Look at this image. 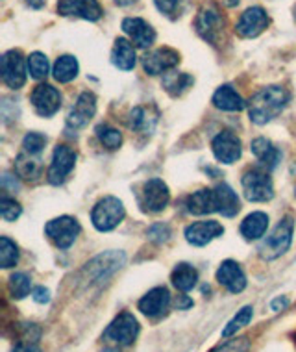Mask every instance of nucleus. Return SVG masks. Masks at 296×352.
Instances as JSON below:
<instances>
[{"instance_id": "4468645a", "label": "nucleus", "mask_w": 296, "mask_h": 352, "mask_svg": "<svg viewBox=\"0 0 296 352\" xmlns=\"http://www.w3.org/2000/svg\"><path fill=\"white\" fill-rule=\"evenodd\" d=\"M212 148L215 158L226 165L236 164L237 160L241 158L242 152L241 140L236 134H231V132H220L218 135H215Z\"/></svg>"}, {"instance_id": "7c9ffc66", "label": "nucleus", "mask_w": 296, "mask_h": 352, "mask_svg": "<svg viewBox=\"0 0 296 352\" xmlns=\"http://www.w3.org/2000/svg\"><path fill=\"white\" fill-rule=\"evenodd\" d=\"M193 76H189V74L185 73H165L163 76V87L165 91L169 93V95H172V97H178V95H181V93L185 91V89H189L191 85H193Z\"/></svg>"}, {"instance_id": "423d86ee", "label": "nucleus", "mask_w": 296, "mask_h": 352, "mask_svg": "<svg viewBox=\"0 0 296 352\" xmlns=\"http://www.w3.org/2000/svg\"><path fill=\"white\" fill-rule=\"evenodd\" d=\"M137 334H139V322H137V319L130 311H122L104 330V340L126 346L132 345Z\"/></svg>"}, {"instance_id": "e433bc0d", "label": "nucleus", "mask_w": 296, "mask_h": 352, "mask_svg": "<svg viewBox=\"0 0 296 352\" xmlns=\"http://www.w3.org/2000/svg\"><path fill=\"white\" fill-rule=\"evenodd\" d=\"M97 138L109 151H115L122 143L121 132L117 128L109 126V124H100V126H97Z\"/></svg>"}, {"instance_id": "c85d7f7f", "label": "nucleus", "mask_w": 296, "mask_h": 352, "mask_svg": "<svg viewBox=\"0 0 296 352\" xmlns=\"http://www.w3.org/2000/svg\"><path fill=\"white\" fill-rule=\"evenodd\" d=\"M78 60L74 58V56H61L58 58L54 63V69H52V74H54V78L60 82V84H67V82H71L78 76Z\"/></svg>"}, {"instance_id": "8fccbe9b", "label": "nucleus", "mask_w": 296, "mask_h": 352, "mask_svg": "<svg viewBox=\"0 0 296 352\" xmlns=\"http://www.w3.org/2000/svg\"><path fill=\"white\" fill-rule=\"evenodd\" d=\"M102 352H121L119 349H113V346H108V349H104Z\"/></svg>"}, {"instance_id": "cd10ccee", "label": "nucleus", "mask_w": 296, "mask_h": 352, "mask_svg": "<svg viewBox=\"0 0 296 352\" xmlns=\"http://www.w3.org/2000/svg\"><path fill=\"white\" fill-rule=\"evenodd\" d=\"M250 148H252V154H254L255 158L260 160V162H263L269 169L276 167L280 158H282V154H280L278 148L272 146L271 141L265 140V138H258V140L252 141V146H250Z\"/></svg>"}, {"instance_id": "7ed1b4c3", "label": "nucleus", "mask_w": 296, "mask_h": 352, "mask_svg": "<svg viewBox=\"0 0 296 352\" xmlns=\"http://www.w3.org/2000/svg\"><path fill=\"white\" fill-rule=\"evenodd\" d=\"M293 232H295V221L291 215L284 217L280 221L276 228L272 230V234L266 237L265 241L261 243L260 254L263 260L272 261L285 254L289 250L291 243H293Z\"/></svg>"}, {"instance_id": "412c9836", "label": "nucleus", "mask_w": 296, "mask_h": 352, "mask_svg": "<svg viewBox=\"0 0 296 352\" xmlns=\"http://www.w3.org/2000/svg\"><path fill=\"white\" fill-rule=\"evenodd\" d=\"M170 304V293L167 287H154L139 300V310L146 317H157L165 314Z\"/></svg>"}, {"instance_id": "a19ab883", "label": "nucleus", "mask_w": 296, "mask_h": 352, "mask_svg": "<svg viewBox=\"0 0 296 352\" xmlns=\"http://www.w3.org/2000/svg\"><path fill=\"white\" fill-rule=\"evenodd\" d=\"M250 349V340L248 338H237V340H231L228 343H224L223 346H218L212 352H248Z\"/></svg>"}, {"instance_id": "473e14b6", "label": "nucleus", "mask_w": 296, "mask_h": 352, "mask_svg": "<svg viewBox=\"0 0 296 352\" xmlns=\"http://www.w3.org/2000/svg\"><path fill=\"white\" fill-rule=\"evenodd\" d=\"M252 316H254V308H252V306H244V308H241V310L237 311V316L234 317L226 327H224L223 330L224 340H228V338H231V336H236L241 328L247 327L248 322L252 321Z\"/></svg>"}, {"instance_id": "09e8293b", "label": "nucleus", "mask_w": 296, "mask_h": 352, "mask_svg": "<svg viewBox=\"0 0 296 352\" xmlns=\"http://www.w3.org/2000/svg\"><path fill=\"white\" fill-rule=\"evenodd\" d=\"M133 2H137V0H115V4H119V6H130Z\"/></svg>"}, {"instance_id": "f3484780", "label": "nucleus", "mask_w": 296, "mask_h": 352, "mask_svg": "<svg viewBox=\"0 0 296 352\" xmlns=\"http://www.w3.org/2000/svg\"><path fill=\"white\" fill-rule=\"evenodd\" d=\"M224 234V228L217 221H198L185 228V239L194 247H204L212 243L213 239H217Z\"/></svg>"}, {"instance_id": "b1692460", "label": "nucleus", "mask_w": 296, "mask_h": 352, "mask_svg": "<svg viewBox=\"0 0 296 352\" xmlns=\"http://www.w3.org/2000/svg\"><path fill=\"white\" fill-rule=\"evenodd\" d=\"M213 106L223 111H241L244 109L247 102L231 85H220L213 95Z\"/></svg>"}, {"instance_id": "72a5a7b5", "label": "nucleus", "mask_w": 296, "mask_h": 352, "mask_svg": "<svg viewBox=\"0 0 296 352\" xmlns=\"http://www.w3.org/2000/svg\"><path fill=\"white\" fill-rule=\"evenodd\" d=\"M8 289H10V295H12L15 300H21L30 295L32 289V280L28 274L25 273H15L10 276V282H8Z\"/></svg>"}, {"instance_id": "ea45409f", "label": "nucleus", "mask_w": 296, "mask_h": 352, "mask_svg": "<svg viewBox=\"0 0 296 352\" xmlns=\"http://www.w3.org/2000/svg\"><path fill=\"white\" fill-rule=\"evenodd\" d=\"M170 228L169 225H163V223H157V225H152L148 228V239L154 241V243H165L170 239Z\"/></svg>"}, {"instance_id": "0eeeda50", "label": "nucleus", "mask_w": 296, "mask_h": 352, "mask_svg": "<svg viewBox=\"0 0 296 352\" xmlns=\"http://www.w3.org/2000/svg\"><path fill=\"white\" fill-rule=\"evenodd\" d=\"M45 234L54 241L58 249L65 250L76 241V237L80 234V223L74 217H69V215L56 217L47 223Z\"/></svg>"}, {"instance_id": "79ce46f5", "label": "nucleus", "mask_w": 296, "mask_h": 352, "mask_svg": "<svg viewBox=\"0 0 296 352\" xmlns=\"http://www.w3.org/2000/svg\"><path fill=\"white\" fill-rule=\"evenodd\" d=\"M156 2V8L161 13H165L167 17L174 19L178 13H180L181 0H154Z\"/></svg>"}, {"instance_id": "a18cd8bd", "label": "nucleus", "mask_w": 296, "mask_h": 352, "mask_svg": "<svg viewBox=\"0 0 296 352\" xmlns=\"http://www.w3.org/2000/svg\"><path fill=\"white\" fill-rule=\"evenodd\" d=\"M289 306V298L287 297H276L271 302V310L272 311H282Z\"/></svg>"}, {"instance_id": "1a4fd4ad", "label": "nucleus", "mask_w": 296, "mask_h": 352, "mask_svg": "<svg viewBox=\"0 0 296 352\" xmlns=\"http://www.w3.org/2000/svg\"><path fill=\"white\" fill-rule=\"evenodd\" d=\"M0 74H2V82L17 91L21 89L26 82V67L25 58L21 54V50H10L2 56L0 60Z\"/></svg>"}, {"instance_id": "aec40b11", "label": "nucleus", "mask_w": 296, "mask_h": 352, "mask_svg": "<svg viewBox=\"0 0 296 352\" xmlns=\"http://www.w3.org/2000/svg\"><path fill=\"white\" fill-rule=\"evenodd\" d=\"M218 284L226 287L230 293H241L247 287V276L239 267V263L234 260H226L217 269Z\"/></svg>"}, {"instance_id": "3c124183", "label": "nucleus", "mask_w": 296, "mask_h": 352, "mask_svg": "<svg viewBox=\"0 0 296 352\" xmlns=\"http://www.w3.org/2000/svg\"><path fill=\"white\" fill-rule=\"evenodd\" d=\"M295 343H296V334H295Z\"/></svg>"}, {"instance_id": "4c0bfd02", "label": "nucleus", "mask_w": 296, "mask_h": 352, "mask_svg": "<svg viewBox=\"0 0 296 352\" xmlns=\"http://www.w3.org/2000/svg\"><path fill=\"white\" fill-rule=\"evenodd\" d=\"M23 213V208L15 199H10V197H2L0 199V215L4 221L12 223L15 219H19V215Z\"/></svg>"}, {"instance_id": "39448f33", "label": "nucleus", "mask_w": 296, "mask_h": 352, "mask_svg": "<svg viewBox=\"0 0 296 352\" xmlns=\"http://www.w3.org/2000/svg\"><path fill=\"white\" fill-rule=\"evenodd\" d=\"M242 189L250 202H266L274 197L271 176L261 169H250L242 175Z\"/></svg>"}, {"instance_id": "f704fd0d", "label": "nucleus", "mask_w": 296, "mask_h": 352, "mask_svg": "<svg viewBox=\"0 0 296 352\" xmlns=\"http://www.w3.org/2000/svg\"><path fill=\"white\" fill-rule=\"evenodd\" d=\"M19 261V247L6 236L0 237V267L10 269Z\"/></svg>"}, {"instance_id": "4be33fe9", "label": "nucleus", "mask_w": 296, "mask_h": 352, "mask_svg": "<svg viewBox=\"0 0 296 352\" xmlns=\"http://www.w3.org/2000/svg\"><path fill=\"white\" fill-rule=\"evenodd\" d=\"M215 193V201H217V212L223 213L224 217H234L241 210V202L239 197L228 184H218L217 188L213 189Z\"/></svg>"}, {"instance_id": "58836bf2", "label": "nucleus", "mask_w": 296, "mask_h": 352, "mask_svg": "<svg viewBox=\"0 0 296 352\" xmlns=\"http://www.w3.org/2000/svg\"><path fill=\"white\" fill-rule=\"evenodd\" d=\"M47 145V135L39 134V132H28L25 135V140H23V146H25V151L28 154H39V152L45 148Z\"/></svg>"}, {"instance_id": "c9c22d12", "label": "nucleus", "mask_w": 296, "mask_h": 352, "mask_svg": "<svg viewBox=\"0 0 296 352\" xmlns=\"http://www.w3.org/2000/svg\"><path fill=\"white\" fill-rule=\"evenodd\" d=\"M49 71H50V63H49V58L41 52H34L30 54L28 58V73L34 80H43L49 76Z\"/></svg>"}, {"instance_id": "20e7f679", "label": "nucleus", "mask_w": 296, "mask_h": 352, "mask_svg": "<svg viewBox=\"0 0 296 352\" xmlns=\"http://www.w3.org/2000/svg\"><path fill=\"white\" fill-rule=\"evenodd\" d=\"M124 215H126L124 204L117 197H104L93 208L91 221L98 232H109L121 225Z\"/></svg>"}, {"instance_id": "a211bd4d", "label": "nucleus", "mask_w": 296, "mask_h": 352, "mask_svg": "<svg viewBox=\"0 0 296 352\" xmlns=\"http://www.w3.org/2000/svg\"><path fill=\"white\" fill-rule=\"evenodd\" d=\"M122 30L126 34L135 47L148 49L152 43L156 41V32L146 21L139 17H126L122 21Z\"/></svg>"}, {"instance_id": "dca6fc26", "label": "nucleus", "mask_w": 296, "mask_h": 352, "mask_svg": "<svg viewBox=\"0 0 296 352\" xmlns=\"http://www.w3.org/2000/svg\"><path fill=\"white\" fill-rule=\"evenodd\" d=\"M269 26V15L263 8H248L237 21L236 32L241 37H258Z\"/></svg>"}, {"instance_id": "a878e982", "label": "nucleus", "mask_w": 296, "mask_h": 352, "mask_svg": "<svg viewBox=\"0 0 296 352\" xmlns=\"http://www.w3.org/2000/svg\"><path fill=\"white\" fill-rule=\"evenodd\" d=\"M266 228H269V215L263 212L250 213L241 223V234L248 241H254V239L265 236Z\"/></svg>"}, {"instance_id": "bb28decb", "label": "nucleus", "mask_w": 296, "mask_h": 352, "mask_svg": "<svg viewBox=\"0 0 296 352\" xmlns=\"http://www.w3.org/2000/svg\"><path fill=\"white\" fill-rule=\"evenodd\" d=\"M172 285H174L176 289L181 293H187L193 289L196 282H198V273H196V269L193 265H189V263H178L172 271Z\"/></svg>"}, {"instance_id": "5701e85b", "label": "nucleus", "mask_w": 296, "mask_h": 352, "mask_svg": "<svg viewBox=\"0 0 296 352\" xmlns=\"http://www.w3.org/2000/svg\"><path fill=\"white\" fill-rule=\"evenodd\" d=\"M185 206H187V212L193 213V215H207V213L217 212V201H215L213 189L194 191L193 195L187 197Z\"/></svg>"}, {"instance_id": "37998d69", "label": "nucleus", "mask_w": 296, "mask_h": 352, "mask_svg": "<svg viewBox=\"0 0 296 352\" xmlns=\"http://www.w3.org/2000/svg\"><path fill=\"white\" fill-rule=\"evenodd\" d=\"M32 298L37 304H47L50 302V292L47 287H43V285H37V287H34V292H32Z\"/></svg>"}, {"instance_id": "c03bdc74", "label": "nucleus", "mask_w": 296, "mask_h": 352, "mask_svg": "<svg viewBox=\"0 0 296 352\" xmlns=\"http://www.w3.org/2000/svg\"><path fill=\"white\" fill-rule=\"evenodd\" d=\"M13 352H39V346H37V343H32V341L21 340L15 345Z\"/></svg>"}, {"instance_id": "9d476101", "label": "nucleus", "mask_w": 296, "mask_h": 352, "mask_svg": "<svg viewBox=\"0 0 296 352\" xmlns=\"http://www.w3.org/2000/svg\"><path fill=\"white\" fill-rule=\"evenodd\" d=\"M170 201V191L167 184L159 178H152L143 186V193H141V204L143 210L150 213L163 212Z\"/></svg>"}, {"instance_id": "6ab92c4d", "label": "nucleus", "mask_w": 296, "mask_h": 352, "mask_svg": "<svg viewBox=\"0 0 296 352\" xmlns=\"http://www.w3.org/2000/svg\"><path fill=\"white\" fill-rule=\"evenodd\" d=\"M97 113V97L93 93L85 91L82 93L76 100V104L71 109V113L67 117V124L71 128H82L95 117Z\"/></svg>"}, {"instance_id": "f03ea898", "label": "nucleus", "mask_w": 296, "mask_h": 352, "mask_svg": "<svg viewBox=\"0 0 296 352\" xmlns=\"http://www.w3.org/2000/svg\"><path fill=\"white\" fill-rule=\"evenodd\" d=\"M124 261H126V254L122 250H108V252L95 256L80 271V282L84 287L100 284L115 271H119L124 265Z\"/></svg>"}, {"instance_id": "de8ad7c7", "label": "nucleus", "mask_w": 296, "mask_h": 352, "mask_svg": "<svg viewBox=\"0 0 296 352\" xmlns=\"http://www.w3.org/2000/svg\"><path fill=\"white\" fill-rule=\"evenodd\" d=\"M45 2H47V0H26V4L32 8H36V10H39V8L45 6Z\"/></svg>"}, {"instance_id": "2eb2a0df", "label": "nucleus", "mask_w": 296, "mask_h": 352, "mask_svg": "<svg viewBox=\"0 0 296 352\" xmlns=\"http://www.w3.org/2000/svg\"><path fill=\"white\" fill-rule=\"evenodd\" d=\"M74 164H76V154H74L73 148H69L65 145H60L54 148V154H52V164H50L49 169V180L50 184H61L65 180L67 176L71 175V170L74 169Z\"/></svg>"}, {"instance_id": "9b49d317", "label": "nucleus", "mask_w": 296, "mask_h": 352, "mask_svg": "<svg viewBox=\"0 0 296 352\" xmlns=\"http://www.w3.org/2000/svg\"><path fill=\"white\" fill-rule=\"evenodd\" d=\"M178 63H180V54L169 47L152 50L143 56V69H145V73L152 74V76L169 73Z\"/></svg>"}, {"instance_id": "f8f14e48", "label": "nucleus", "mask_w": 296, "mask_h": 352, "mask_svg": "<svg viewBox=\"0 0 296 352\" xmlns=\"http://www.w3.org/2000/svg\"><path fill=\"white\" fill-rule=\"evenodd\" d=\"M32 106L37 111V116L52 117L58 113L61 108V95L60 91L49 84H39L32 93Z\"/></svg>"}, {"instance_id": "6e6552de", "label": "nucleus", "mask_w": 296, "mask_h": 352, "mask_svg": "<svg viewBox=\"0 0 296 352\" xmlns=\"http://www.w3.org/2000/svg\"><path fill=\"white\" fill-rule=\"evenodd\" d=\"M194 26H196V32H198V36L202 39H206L212 45H217L220 36H223L224 28L223 13H220V10L215 4H206L200 10Z\"/></svg>"}, {"instance_id": "c756f323", "label": "nucleus", "mask_w": 296, "mask_h": 352, "mask_svg": "<svg viewBox=\"0 0 296 352\" xmlns=\"http://www.w3.org/2000/svg\"><path fill=\"white\" fill-rule=\"evenodd\" d=\"M34 154H21L15 162V170H17V175L21 178H25V180H37L43 173L41 162L36 158H32Z\"/></svg>"}, {"instance_id": "ddd939ff", "label": "nucleus", "mask_w": 296, "mask_h": 352, "mask_svg": "<svg viewBox=\"0 0 296 352\" xmlns=\"http://www.w3.org/2000/svg\"><path fill=\"white\" fill-rule=\"evenodd\" d=\"M58 13L63 17L98 21L102 17V8L97 0H58Z\"/></svg>"}, {"instance_id": "f257e3e1", "label": "nucleus", "mask_w": 296, "mask_h": 352, "mask_svg": "<svg viewBox=\"0 0 296 352\" xmlns=\"http://www.w3.org/2000/svg\"><path fill=\"white\" fill-rule=\"evenodd\" d=\"M289 102V93L280 85H269L255 93L248 102V116L255 124H266L284 111Z\"/></svg>"}, {"instance_id": "2f4dec72", "label": "nucleus", "mask_w": 296, "mask_h": 352, "mask_svg": "<svg viewBox=\"0 0 296 352\" xmlns=\"http://www.w3.org/2000/svg\"><path fill=\"white\" fill-rule=\"evenodd\" d=\"M128 124L137 132H150L154 124H156V116H152L150 109L145 108V106H137V108H133L130 111Z\"/></svg>"}, {"instance_id": "49530a36", "label": "nucleus", "mask_w": 296, "mask_h": 352, "mask_svg": "<svg viewBox=\"0 0 296 352\" xmlns=\"http://www.w3.org/2000/svg\"><path fill=\"white\" fill-rule=\"evenodd\" d=\"M191 306H193V300H191V298H187L185 295H178V298H176V308H178V310H187Z\"/></svg>"}, {"instance_id": "393cba45", "label": "nucleus", "mask_w": 296, "mask_h": 352, "mask_svg": "<svg viewBox=\"0 0 296 352\" xmlns=\"http://www.w3.org/2000/svg\"><path fill=\"white\" fill-rule=\"evenodd\" d=\"M111 63L121 71H132L135 67V49L124 37H119L111 50Z\"/></svg>"}]
</instances>
